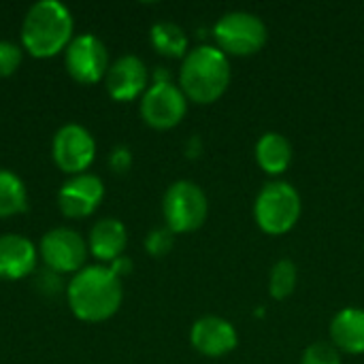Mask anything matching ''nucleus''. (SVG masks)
<instances>
[{"mask_svg":"<svg viewBox=\"0 0 364 364\" xmlns=\"http://www.w3.org/2000/svg\"><path fill=\"white\" fill-rule=\"evenodd\" d=\"M68 305L83 322L109 320L122 305V279L105 267H87L68 284Z\"/></svg>","mask_w":364,"mask_h":364,"instance_id":"obj_1","label":"nucleus"},{"mask_svg":"<svg viewBox=\"0 0 364 364\" xmlns=\"http://www.w3.org/2000/svg\"><path fill=\"white\" fill-rule=\"evenodd\" d=\"M181 92L194 102L207 105L218 100L230 83V64L220 47L200 45L192 49L179 73Z\"/></svg>","mask_w":364,"mask_h":364,"instance_id":"obj_2","label":"nucleus"},{"mask_svg":"<svg viewBox=\"0 0 364 364\" xmlns=\"http://www.w3.org/2000/svg\"><path fill=\"white\" fill-rule=\"evenodd\" d=\"M73 34L70 11L58 0H41L30 6L21 26L23 47L36 58H49L66 47Z\"/></svg>","mask_w":364,"mask_h":364,"instance_id":"obj_3","label":"nucleus"},{"mask_svg":"<svg viewBox=\"0 0 364 364\" xmlns=\"http://www.w3.org/2000/svg\"><path fill=\"white\" fill-rule=\"evenodd\" d=\"M258 226L269 235L288 232L301 218V196L288 181L267 183L254 205Z\"/></svg>","mask_w":364,"mask_h":364,"instance_id":"obj_4","label":"nucleus"},{"mask_svg":"<svg viewBox=\"0 0 364 364\" xmlns=\"http://www.w3.org/2000/svg\"><path fill=\"white\" fill-rule=\"evenodd\" d=\"M162 211H164L166 226L173 232H192L205 224L209 213V203L200 186L181 179L166 190L162 200Z\"/></svg>","mask_w":364,"mask_h":364,"instance_id":"obj_5","label":"nucleus"},{"mask_svg":"<svg viewBox=\"0 0 364 364\" xmlns=\"http://www.w3.org/2000/svg\"><path fill=\"white\" fill-rule=\"evenodd\" d=\"M213 34L220 49L235 55H252L267 43L264 21L250 11L224 13L218 19Z\"/></svg>","mask_w":364,"mask_h":364,"instance_id":"obj_6","label":"nucleus"},{"mask_svg":"<svg viewBox=\"0 0 364 364\" xmlns=\"http://www.w3.org/2000/svg\"><path fill=\"white\" fill-rule=\"evenodd\" d=\"M53 160L64 173L81 175L94 160L96 145L92 134L79 124L62 126L53 136Z\"/></svg>","mask_w":364,"mask_h":364,"instance_id":"obj_7","label":"nucleus"},{"mask_svg":"<svg viewBox=\"0 0 364 364\" xmlns=\"http://www.w3.org/2000/svg\"><path fill=\"white\" fill-rule=\"evenodd\" d=\"M188 102H186V94L173 85L171 81L166 83H154L141 102V115L143 119L154 126V128H173L177 126L183 115H186Z\"/></svg>","mask_w":364,"mask_h":364,"instance_id":"obj_8","label":"nucleus"},{"mask_svg":"<svg viewBox=\"0 0 364 364\" xmlns=\"http://www.w3.org/2000/svg\"><path fill=\"white\" fill-rule=\"evenodd\" d=\"M66 70L79 83H96L109 70L107 47L94 34H81L66 47Z\"/></svg>","mask_w":364,"mask_h":364,"instance_id":"obj_9","label":"nucleus"},{"mask_svg":"<svg viewBox=\"0 0 364 364\" xmlns=\"http://www.w3.org/2000/svg\"><path fill=\"white\" fill-rule=\"evenodd\" d=\"M85 243L70 228H53L41 241V256L55 273L79 271L85 260Z\"/></svg>","mask_w":364,"mask_h":364,"instance_id":"obj_10","label":"nucleus"},{"mask_svg":"<svg viewBox=\"0 0 364 364\" xmlns=\"http://www.w3.org/2000/svg\"><path fill=\"white\" fill-rule=\"evenodd\" d=\"M190 341L196 352L209 358H220L237 348L239 335L235 326L218 316H205L200 318L190 333Z\"/></svg>","mask_w":364,"mask_h":364,"instance_id":"obj_11","label":"nucleus"},{"mask_svg":"<svg viewBox=\"0 0 364 364\" xmlns=\"http://www.w3.org/2000/svg\"><path fill=\"white\" fill-rule=\"evenodd\" d=\"M102 194H105L102 181L96 175L81 173L62 186L58 194V203L66 218H85L96 209Z\"/></svg>","mask_w":364,"mask_h":364,"instance_id":"obj_12","label":"nucleus"},{"mask_svg":"<svg viewBox=\"0 0 364 364\" xmlns=\"http://www.w3.org/2000/svg\"><path fill=\"white\" fill-rule=\"evenodd\" d=\"M147 85V66L136 55H122L107 70V90L115 100H132Z\"/></svg>","mask_w":364,"mask_h":364,"instance_id":"obj_13","label":"nucleus"},{"mask_svg":"<svg viewBox=\"0 0 364 364\" xmlns=\"http://www.w3.org/2000/svg\"><path fill=\"white\" fill-rule=\"evenodd\" d=\"M36 264L34 245L21 235H2L0 237V277L2 279H21L32 273Z\"/></svg>","mask_w":364,"mask_h":364,"instance_id":"obj_14","label":"nucleus"},{"mask_svg":"<svg viewBox=\"0 0 364 364\" xmlns=\"http://www.w3.org/2000/svg\"><path fill=\"white\" fill-rule=\"evenodd\" d=\"M333 346L348 354L364 352V311L356 307L341 309L331 322Z\"/></svg>","mask_w":364,"mask_h":364,"instance_id":"obj_15","label":"nucleus"},{"mask_svg":"<svg viewBox=\"0 0 364 364\" xmlns=\"http://www.w3.org/2000/svg\"><path fill=\"white\" fill-rule=\"evenodd\" d=\"M126 241H128V235H126L124 224L119 220H113V218L100 220L90 232L92 254L96 258H100V260H117V258H122Z\"/></svg>","mask_w":364,"mask_h":364,"instance_id":"obj_16","label":"nucleus"},{"mask_svg":"<svg viewBox=\"0 0 364 364\" xmlns=\"http://www.w3.org/2000/svg\"><path fill=\"white\" fill-rule=\"evenodd\" d=\"M256 160L262 171L271 175H279L292 162V145L284 134L267 132L256 143Z\"/></svg>","mask_w":364,"mask_h":364,"instance_id":"obj_17","label":"nucleus"},{"mask_svg":"<svg viewBox=\"0 0 364 364\" xmlns=\"http://www.w3.org/2000/svg\"><path fill=\"white\" fill-rule=\"evenodd\" d=\"M151 43L160 53L173 55V58L183 55L188 49V36L183 28L173 21H158L151 28Z\"/></svg>","mask_w":364,"mask_h":364,"instance_id":"obj_18","label":"nucleus"},{"mask_svg":"<svg viewBox=\"0 0 364 364\" xmlns=\"http://www.w3.org/2000/svg\"><path fill=\"white\" fill-rule=\"evenodd\" d=\"M28 194L19 177L9 171H0V218L21 213L26 209Z\"/></svg>","mask_w":364,"mask_h":364,"instance_id":"obj_19","label":"nucleus"},{"mask_svg":"<svg viewBox=\"0 0 364 364\" xmlns=\"http://www.w3.org/2000/svg\"><path fill=\"white\" fill-rule=\"evenodd\" d=\"M296 264L292 260H279L273 264L271 269V279H269V288H271V296L273 299H286L294 292L296 288Z\"/></svg>","mask_w":364,"mask_h":364,"instance_id":"obj_20","label":"nucleus"},{"mask_svg":"<svg viewBox=\"0 0 364 364\" xmlns=\"http://www.w3.org/2000/svg\"><path fill=\"white\" fill-rule=\"evenodd\" d=\"M301 364H341L339 350L331 343H314L303 352Z\"/></svg>","mask_w":364,"mask_h":364,"instance_id":"obj_21","label":"nucleus"},{"mask_svg":"<svg viewBox=\"0 0 364 364\" xmlns=\"http://www.w3.org/2000/svg\"><path fill=\"white\" fill-rule=\"evenodd\" d=\"M173 243H175V232L166 226V228L151 230L145 241V247L151 256H164L173 250Z\"/></svg>","mask_w":364,"mask_h":364,"instance_id":"obj_22","label":"nucleus"},{"mask_svg":"<svg viewBox=\"0 0 364 364\" xmlns=\"http://www.w3.org/2000/svg\"><path fill=\"white\" fill-rule=\"evenodd\" d=\"M21 62V51L9 41H0V77H6L17 70Z\"/></svg>","mask_w":364,"mask_h":364,"instance_id":"obj_23","label":"nucleus"},{"mask_svg":"<svg viewBox=\"0 0 364 364\" xmlns=\"http://www.w3.org/2000/svg\"><path fill=\"white\" fill-rule=\"evenodd\" d=\"M130 162H132V156H130L128 147H115L113 149V154H111V166H113V171L124 173V171H128Z\"/></svg>","mask_w":364,"mask_h":364,"instance_id":"obj_24","label":"nucleus"}]
</instances>
